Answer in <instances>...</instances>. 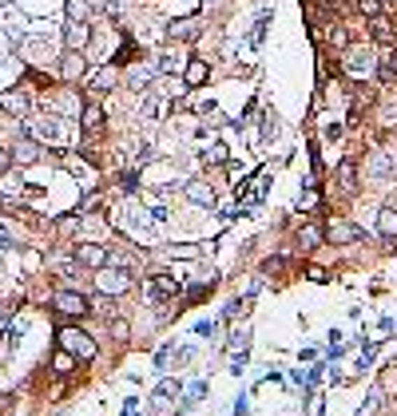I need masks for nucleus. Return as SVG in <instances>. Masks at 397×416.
<instances>
[{
	"label": "nucleus",
	"mask_w": 397,
	"mask_h": 416,
	"mask_svg": "<svg viewBox=\"0 0 397 416\" xmlns=\"http://www.w3.org/2000/svg\"><path fill=\"white\" fill-rule=\"evenodd\" d=\"M56 341H60V349L64 353H72L75 361H96V353H99L96 337L84 333V329H75V325H64V329L56 333Z\"/></svg>",
	"instance_id": "obj_1"
},
{
	"label": "nucleus",
	"mask_w": 397,
	"mask_h": 416,
	"mask_svg": "<svg viewBox=\"0 0 397 416\" xmlns=\"http://www.w3.org/2000/svg\"><path fill=\"white\" fill-rule=\"evenodd\" d=\"M32 131L40 135V139H48L52 147H72V127L60 119V115H40L36 123H32Z\"/></svg>",
	"instance_id": "obj_2"
},
{
	"label": "nucleus",
	"mask_w": 397,
	"mask_h": 416,
	"mask_svg": "<svg viewBox=\"0 0 397 416\" xmlns=\"http://www.w3.org/2000/svg\"><path fill=\"white\" fill-rule=\"evenodd\" d=\"M96 290H99V294H103V297L127 294V290H131V274L108 262V266H99V269H96Z\"/></svg>",
	"instance_id": "obj_3"
},
{
	"label": "nucleus",
	"mask_w": 397,
	"mask_h": 416,
	"mask_svg": "<svg viewBox=\"0 0 397 416\" xmlns=\"http://www.w3.org/2000/svg\"><path fill=\"white\" fill-rule=\"evenodd\" d=\"M342 68L349 75H370L373 72V52L366 44H346L342 48Z\"/></svg>",
	"instance_id": "obj_4"
},
{
	"label": "nucleus",
	"mask_w": 397,
	"mask_h": 416,
	"mask_svg": "<svg viewBox=\"0 0 397 416\" xmlns=\"http://www.w3.org/2000/svg\"><path fill=\"white\" fill-rule=\"evenodd\" d=\"M87 309H92V302H87L80 290H60V294H56V313H60V318H84Z\"/></svg>",
	"instance_id": "obj_5"
},
{
	"label": "nucleus",
	"mask_w": 397,
	"mask_h": 416,
	"mask_svg": "<svg viewBox=\"0 0 397 416\" xmlns=\"http://www.w3.org/2000/svg\"><path fill=\"white\" fill-rule=\"evenodd\" d=\"M75 262H80V266L99 269V266H108V262H112V254H108L103 246H96V242H84V246H75Z\"/></svg>",
	"instance_id": "obj_6"
},
{
	"label": "nucleus",
	"mask_w": 397,
	"mask_h": 416,
	"mask_svg": "<svg viewBox=\"0 0 397 416\" xmlns=\"http://www.w3.org/2000/svg\"><path fill=\"white\" fill-rule=\"evenodd\" d=\"M370 20V36L377 40V44H397V28H394V20L385 13H377V16H366Z\"/></svg>",
	"instance_id": "obj_7"
},
{
	"label": "nucleus",
	"mask_w": 397,
	"mask_h": 416,
	"mask_svg": "<svg viewBox=\"0 0 397 416\" xmlns=\"http://www.w3.org/2000/svg\"><path fill=\"white\" fill-rule=\"evenodd\" d=\"M143 290H147V297L155 302V306H163L167 297H179V282H175V278H151Z\"/></svg>",
	"instance_id": "obj_8"
},
{
	"label": "nucleus",
	"mask_w": 397,
	"mask_h": 416,
	"mask_svg": "<svg viewBox=\"0 0 397 416\" xmlns=\"http://www.w3.org/2000/svg\"><path fill=\"white\" fill-rule=\"evenodd\" d=\"M87 44V20H68L64 24V52H80Z\"/></svg>",
	"instance_id": "obj_9"
},
{
	"label": "nucleus",
	"mask_w": 397,
	"mask_h": 416,
	"mask_svg": "<svg viewBox=\"0 0 397 416\" xmlns=\"http://www.w3.org/2000/svg\"><path fill=\"white\" fill-rule=\"evenodd\" d=\"M198 32H203V20H198V16H183V20H171V24H167V36L171 40H195Z\"/></svg>",
	"instance_id": "obj_10"
},
{
	"label": "nucleus",
	"mask_w": 397,
	"mask_h": 416,
	"mask_svg": "<svg viewBox=\"0 0 397 416\" xmlns=\"http://www.w3.org/2000/svg\"><path fill=\"white\" fill-rule=\"evenodd\" d=\"M0 111H8V115H16V119H28V96L24 91H0Z\"/></svg>",
	"instance_id": "obj_11"
},
{
	"label": "nucleus",
	"mask_w": 397,
	"mask_h": 416,
	"mask_svg": "<svg viewBox=\"0 0 397 416\" xmlns=\"http://www.w3.org/2000/svg\"><path fill=\"white\" fill-rule=\"evenodd\" d=\"M326 234H330V242H342V246H349V242H358L361 238V230L354 226V222H346V218H334L330 226H326Z\"/></svg>",
	"instance_id": "obj_12"
},
{
	"label": "nucleus",
	"mask_w": 397,
	"mask_h": 416,
	"mask_svg": "<svg viewBox=\"0 0 397 416\" xmlns=\"http://www.w3.org/2000/svg\"><path fill=\"white\" fill-rule=\"evenodd\" d=\"M377 80H382V84H397V44H385V48H382Z\"/></svg>",
	"instance_id": "obj_13"
},
{
	"label": "nucleus",
	"mask_w": 397,
	"mask_h": 416,
	"mask_svg": "<svg viewBox=\"0 0 397 416\" xmlns=\"http://www.w3.org/2000/svg\"><path fill=\"white\" fill-rule=\"evenodd\" d=\"M183 195L195 202V207H215V191L211 183H203V179H191V183L183 186Z\"/></svg>",
	"instance_id": "obj_14"
},
{
	"label": "nucleus",
	"mask_w": 397,
	"mask_h": 416,
	"mask_svg": "<svg viewBox=\"0 0 397 416\" xmlns=\"http://www.w3.org/2000/svg\"><path fill=\"white\" fill-rule=\"evenodd\" d=\"M80 131H87V135L103 131V107H99V103H84V111H80Z\"/></svg>",
	"instance_id": "obj_15"
},
{
	"label": "nucleus",
	"mask_w": 397,
	"mask_h": 416,
	"mask_svg": "<svg viewBox=\"0 0 397 416\" xmlns=\"http://www.w3.org/2000/svg\"><path fill=\"white\" fill-rule=\"evenodd\" d=\"M84 72H87L84 56H80V52H64V64H60V80H64V84H75Z\"/></svg>",
	"instance_id": "obj_16"
},
{
	"label": "nucleus",
	"mask_w": 397,
	"mask_h": 416,
	"mask_svg": "<svg viewBox=\"0 0 397 416\" xmlns=\"http://www.w3.org/2000/svg\"><path fill=\"white\" fill-rule=\"evenodd\" d=\"M112 84H115V68H96V72H87V91H92V96L112 91Z\"/></svg>",
	"instance_id": "obj_17"
},
{
	"label": "nucleus",
	"mask_w": 397,
	"mask_h": 416,
	"mask_svg": "<svg viewBox=\"0 0 397 416\" xmlns=\"http://www.w3.org/2000/svg\"><path fill=\"white\" fill-rule=\"evenodd\" d=\"M207 80H211V64H207V60H191V64H187V72H183L187 87H203Z\"/></svg>",
	"instance_id": "obj_18"
},
{
	"label": "nucleus",
	"mask_w": 397,
	"mask_h": 416,
	"mask_svg": "<svg viewBox=\"0 0 397 416\" xmlns=\"http://www.w3.org/2000/svg\"><path fill=\"white\" fill-rule=\"evenodd\" d=\"M397 171V163L389 159V155H382V151H377V155H370V159H366V174H373V179H389V174Z\"/></svg>",
	"instance_id": "obj_19"
},
{
	"label": "nucleus",
	"mask_w": 397,
	"mask_h": 416,
	"mask_svg": "<svg viewBox=\"0 0 397 416\" xmlns=\"http://www.w3.org/2000/svg\"><path fill=\"white\" fill-rule=\"evenodd\" d=\"M52 103L60 107L64 119H80V111H84V103H80V96H75V91H60V96L52 99Z\"/></svg>",
	"instance_id": "obj_20"
},
{
	"label": "nucleus",
	"mask_w": 397,
	"mask_h": 416,
	"mask_svg": "<svg viewBox=\"0 0 397 416\" xmlns=\"http://www.w3.org/2000/svg\"><path fill=\"white\" fill-rule=\"evenodd\" d=\"M377 234H382V238H394V234H397V207H382V210H377Z\"/></svg>",
	"instance_id": "obj_21"
},
{
	"label": "nucleus",
	"mask_w": 397,
	"mask_h": 416,
	"mask_svg": "<svg viewBox=\"0 0 397 416\" xmlns=\"http://www.w3.org/2000/svg\"><path fill=\"white\" fill-rule=\"evenodd\" d=\"M8 155H13L16 163H36L40 159V147H36V139H20V143H16V151H8Z\"/></svg>",
	"instance_id": "obj_22"
},
{
	"label": "nucleus",
	"mask_w": 397,
	"mask_h": 416,
	"mask_svg": "<svg viewBox=\"0 0 397 416\" xmlns=\"http://www.w3.org/2000/svg\"><path fill=\"white\" fill-rule=\"evenodd\" d=\"M338 183H342V191H346V195H354V191H358V167H354L349 159L338 167Z\"/></svg>",
	"instance_id": "obj_23"
},
{
	"label": "nucleus",
	"mask_w": 397,
	"mask_h": 416,
	"mask_svg": "<svg viewBox=\"0 0 397 416\" xmlns=\"http://www.w3.org/2000/svg\"><path fill=\"white\" fill-rule=\"evenodd\" d=\"M139 115H143V119H159V115H163V99L147 91V96H143V103H139Z\"/></svg>",
	"instance_id": "obj_24"
},
{
	"label": "nucleus",
	"mask_w": 397,
	"mask_h": 416,
	"mask_svg": "<svg viewBox=\"0 0 397 416\" xmlns=\"http://www.w3.org/2000/svg\"><path fill=\"white\" fill-rule=\"evenodd\" d=\"M322 242V226H302V234H298V246H302V250H314V246Z\"/></svg>",
	"instance_id": "obj_25"
},
{
	"label": "nucleus",
	"mask_w": 397,
	"mask_h": 416,
	"mask_svg": "<svg viewBox=\"0 0 397 416\" xmlns=\"http://www.w3.org/2000/svg\"><path fill=\"white\" fill-rule=\"evenodd\" d=\"M127 84L136 87V91H147V87H151V72H147V68H131V72H127Z\"/></svg>",
	"instance_id": "obj_26"
},
{
	"label": "nucleus",
	"mask_w": 397,
	"mask_h": 416,
	"mask_svg": "<svg viewBox=\"0 0 397 416\" xmlns=\"http://www.w3.org/2000/svg\"><path fill=\"white\" fill-rule=\"evenodd\" d=\"M68 20H92V4L87 0H68Z\"/></svg>",
	"instance_id": "obj_27"
},
{
	"label": "nucleus",
	"mask_w": 397,
	"mask_h": 416,
	"mask_svg": "<svg viewBox=\"0 0 397 416\" xmlns=\"http://www.w3.org/2000/svg\"><path fill=\"white\" fill-rule=\"evenodd\" d=\"M198 159H203V163H226V147H223V143H211V147L198 151Z\"/></svg>",
	"instance_id": "obj_28"
},
{
	"label": "nucleus",
	"mask_w": 397,
	"mask_h": 416,
	"mask_svg": "<svg viewBox=\"0 0 397 416\" xmlns=\"http://www.w3.org/2000/svg\"><path fill=\"white\" fill-rule=\"evenodd\" d=\"M354 8H358L361 16H377L382 13V0H354Z\"/></svg>",
	"instance_id": "obj_29"
},
{
	"label": "nucleus",
	"mask_w": 397,
	"mask_h": 416,
	"mask_svg": "<svg viewBox=\"0 0 397 416\" xmlns=\"http://www.w3.org/2000/svg\"><path fill=\"white\" fill-rule=\"evenodd\" d=\"M72 369H75V357L60 349V353H56V373H72Z\"/></svg>",
	"instance_id": "obj_30"
},
{
	"label": "nucleus",
	"mask_w": 397,
	"mask_h": 416,
	"mask_svg": "<svg viewBox=\"0 0 397 416\" xmlns=\"http://www.w3.org/2000/svg\"><path fill=\"white\" fill-rule=\"evenodd\" d=\"M247 345H250V333H247V329H235V337H231V349H235V353H243Z\"/></svg>",
	"instance_id": "obj_31"
},
{
	"label": "nucleus",
	"mask_w": 397,
	"mask_h": 416,
	"mask_svg": "<svg viewBox=\"0 0 397 416\" xmlns=\"http://www.w3.org/2000/svg\"><path fill=\"white\" fill-rule=\"evenodd\" d=\"M131 56H136V40L124 36V48H120V64H131Z\"/></svg>",
	"instance_id": "obj_32"
},
{
	"label": "nucleus",
	"mask_w": 397,
	"mask_h": 416,
	"mask_svg": "<svg viewBox=\"0 0 397 416\" xmlns=\"http://www.w3.org/2000/svg\"><path fill=\"white\" fill-rule=\"evenodd\" d=\"M198 254V246H171V262L175 258H195Z\"/></svg>",
	"instance_id": "obj_33"
},
{
	"label": "nucleus",
	"mask_w": 397,
	"mask_h": 416,
	"mask_svg": "<svg viewBox=\"0 0 397 416\" xmlns=\"http://www.w3.org/2000/svg\"><path fill=\"white\" fill-rule=\"evenodd\" d=\"M0 186H4L8 195H20V179H8V171L0 174Z\"/></svg>",
	"instance_id": "obj_34"
},
{
	"label": "nucleus",
	"mask_w": 397,
	"mask_h": 416,
	"mask_svg": "<svg viewBox=\"0 0 397 416\" xmlns=\"http://www.w3.org/2000/svg\"><path fill=\"white\" fill-rule=\"evenodd\" d=\"M330 44H338V48H346V44H349L346 28H334V32H330Z\"/></svg>",
	"instance_id": "obj_35"
},
{
	"label": "nucleus",
	"mask_w": 397,
	"mask_h": 416,
	"mask_svg": "<svg viewBox=\"0 0 397 416\" xmlns=\"http://www.w3.org/2000/svg\"><path fill=\"white\" fill-rule=\"evenodd\" d=\"M175 64H179V60H175V52H167V56L159 60V72H175Z\"/></svg>",
	"instance_id": "obj_36"
},
{
	"label": "nucleus",
	"mask_w": 397,
	"mask_h": 416,
	"mask_svg": "<svg viewBox=\"0 0 397 416\" xmlns=\"http://www.w3.org/2000/svg\"><path fill=\"white\" fill-rule=\"evenodd\" d=\"M306 274H310L314 282H330V274H326V269H322V266H310V269H306Z\"/></svg>",
	"instance_id": "obj_37"
},
{
	"label": "nucleus",
	"mask_w": 397,
	"mask_h": 416,
	"mask_svg": "<svg viewBox=\"0 0 397 416\" xmlns=\"http://www.w3.org/2000/svg\"><path fill=\"white\" fill-rule=\"evenodd\" d=\"M112 333L124 341V337H127V321H112Z\"/></svg>",
	"instance_id": "obj_38"
},
{
	"label": "nucleus",
	"mask_w": 397,
	"mask_h": 416,
	"mask_svg": "<svg viewBox=\"0 0 397 416\" xmlns=\"http://www.w3.org/2000/svg\"><path fill=\"white\" fill-rule=\"evenodd\" d=\"M8 167H13V155H8V151H4V147H0V174H4V171H8Z\"/></svg>",
	"instance_id": "obj_39"
},
{
	"label": "nucleus",
	"mask_w": 397,
	"mask_h": 416,
	"mask_svg": "<svg viewBox=\"0 0 397 416\" xmlns=\"http://www.w3.org/2000/svg\"><path fill=\"white\" fill-rule=\"evenodd\" d=\"M211 329H215L211 321H198V325H195V333H198V337H211Z\"/></svg>",
	"instance_id": "obj_40"
},
{
	"label": "nucleus",
	"mask_w": 397,
	"mask_h": 416,
	"mask_svg": "<svg viewBox=\"0 0 397 416\" xmlns=\"http://www.w3.org/2000/svg\"><path fill=\"white\" fill-rule=\"evenodd\" d=\"M373 413H377V396H373L370 404H361V413H358V416H373Z\"/></svg>",
	"instance_id": "obj_41"
}]
</instances>
